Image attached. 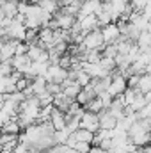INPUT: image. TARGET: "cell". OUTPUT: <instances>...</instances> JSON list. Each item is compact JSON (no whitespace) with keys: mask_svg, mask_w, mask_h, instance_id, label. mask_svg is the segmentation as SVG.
Instances as JSON below:
<instances>
[{"mask_svg":"<svg viewBox=\"0 0 151 153\" xmlns=\"http://www.w3.org/2000/svg\"><path fill=\"white\" fill-rule=\"evenodd\" d=\"M75 102V98H70V96H66L64 93H59V94H55L53 96V105H55V109H59V111H62V112H68V109H70V105Z\"/></svg>","mask_w":151,"mask_h":153,"instance_id":"7c38bea8","label":"cell"},{"mask_svg":"<svg viewBox=\"0 0 151 153\" xmlns=\"http://www.w3.org/2000/svg\"><path fill=\"white\" fill-rule=\"evenodd\" d=\"M13 153H30V148L25 143H18V146L13 150Z\"/></svg>","mask_w":151,"mask_h":153,"instance_id":"1f68e13d","label":"cell"},{"mask_svg":"<svg viewBox=\"0 0 151 153\" xmlns=\"http://www.w3.org/2000/svg\"><path fill=\"white\" fill-rule=\"evenodd\" d=\"M89 153H110V152H109V150H103V148H100V146H91Z\"/></svg>","mask_w":151,"mask_h":153,"instance_id":"836d02e7","label":"cell"},{"mask_svg":"<svg viewBox=\"0 0 151 153\" xmlns=\"http://www.w3.org/2000/svg\"><path fill=\"white\" fill-rule=\"evenodd\" d=\"M53 20L57 22V27L59 29H71L73 25H75V22H76V16H73V14H70V13H66L62 7L53 14Z\"/></svg>","mask_w":151,"mask_h":153,"instance_id":"277c9868","label":"cell"},{"mask_svg":"<svg viewBox=\"0 0 151 153\" xmlns=\"http://www.w3.org/2000/svg\"><path fill=\"white\" fill-rule=\"evenodd\" d=\"M4 103H5V93L0 94V111H2V107H4Z\"/></svg>","mask_w":151,"mask_h":153,"instance_id":"d590c367","label":"cell"},{"mask_svg":"<svg viewBox=\"0 0 151 153\" xmlns=\"http://www.w3.org/2000/svg\"><path fill=\"white\" fill-rule=\"evenodd\" d=\"M46 91H50V93L55 96V94L62 93V84H59V82H48V84H46Z\"/></svg>","mask_w":151,"mask_h":153,"instance_id":"4316f807","label":"cell"},{"mask_svg":"<svg viewBox=\"0 0 151 153\" xmlns=\"http://www.w3.org/2000/svg\"><path fill=\"white\" fill-rule=\"evenodd\" d=\"M80 128L96 132L100 128V117H98V114L96 112H91V111H85L82 114V117H80Z\"/></svg>","mask_w":151,"mask_h":153,"instance_id":"5b68a950","label":"cell"},{"mask_svg":"<svg viewBox=\"0 0 151 153\" xmlns=\"http://www.w3.org/2000/svg\"><path fill=\"white\" fill-rule=\"evenodd\" d=\"M0 153H13V152H9V150H4V148H0Z\"/></svg>","mask_w":151,"mask_h":153,"instance_id":"f35d334b","label":"cell"},{"mask_svg":"<svg viewBox=\"0 0 151 153\" xmlns=\"http://www.w3.org/2000/svg\"><path fill=\"white\" fill-rule=\"evenodd\" d=\"M39 5H41L44 11L52 13V14H55V13L61 9V4H59V2H55V0H41V2H39Z\"/></svg>","mask_w":151,"mask_h":153,"instance_id":"e0dca14e","label":"cell"},{"mask_svg":"<svg viewBox=\"0 0 151 153\" xmlns=\"http://www.w3.org/2000/svg\"><path fill=\"white\" fill-rule=\"evenodd\" d=\"M4 41H5V39H4V38H0V46H2V43H4Z\"/></svg>","mask_w":151,"mask_h":153,"instance_id":"b9f144b4","label":"cell"},{"mask_svg":"<svg viewBox=\"0 0 151 153\" xmlns=\"http://www.w3.org/2000/svg\"><path fill=\"white\" fill-rule=\"evenodd\" d=\"M87 50H101L105 46V41H103V34H101V29H94L91 32L85 34L84 38V43H82Z\"/></svg>","mask_w":151,"mask_h":153,"instance_id":"7a4b0ae2","label":"cell"},{"mask_svg":"<svg viewBox=\"0 0 151 153\" xmlns=\"http://www.w3.org/2000/svg\"><path fill=\"white\" fill-rule=\"evenodd\" d=\"M128 2H130V0H128Z\"/></svg>","mask_w":151,"mask_h":153,"instance_id":"f6af8a7d","label":"cell"},{"mask_svg":"<svg viewBox=\"0 0 151 153\" xmlns=\"http://www.w3.org/2000/svg\"><path fill=\"white\" fill-rule=\"evenodd\" d=\"M112 75V82H110V85H109V93L112 94L114 98L115 96H119V94H123L124 93V89L128 87V78L123 75V73H119V70L115 68V71L114 73H110Z\"/></svg>","mask_w":151,"mask_h":153,"instance_id":"6da1fadb","label":"cell"},{"mask_svg":"<svg viewBox=\"0 0 151 153\" xmlns=\"http://www.w3.org/2000/svg\"><path fill=\"white\" fill-rule=\"evenodd\" d=\"M101 34H103V41H105V45L115 43L117 39L121 38V30H119L117 23H114V22H110V23L105 25V27H101Z\"/></svg>","mask_w":151,"mask_h":153,"instance_id":"8992f818","label":"cell"},{"mask_svg":"<svg viewBox=\"0 0 151 153\" xmlns=\"http://www.w3.org/2000/svg\"><path fill=\"white\" fill-rule=\"evenodd\" d=\"M16 43L18 39H5L0 46V52H2V57L4 61H11L14 55H16Z\"/></svg>","mask_w":151,"mask_h":153,"instance_id":"9c48e42d","label":"cell"},{"mask_svg":"<svg viewBox=\"0 0 151 153\" xmlns=\"http://www.w3.org/2000/svg\"><path fill=\"white\" fill-rule=\"evenodd\" d=\"M73 135H75L76 141H84V143H91V144H93L94 132H91V130H85V128H78Z\"/></svg>","mask_w":151,"mask_h":153,"instance_id":"9a60e30c","label":"cell"},{"mask_svg":"<svg viewBox=\"0 0 151 153\" xmlns=\"http://www.w3.org/2000/svg\"><path fill=\"white\" fill-rule=\"evenodd\" d=\"M13 71H14V68H13L11 61H2V62H0V78L9 76Z\"/></svg>","mask_w":151,"mask_h":153,"instance_id":"cb8c5ba5","label":"cell"},{"mask_svg":"<svg viewBox=\"0 0 151 153\" xmlns=\"http://www.w3.org/2000/svg\"><path fill=\"white\" fill-rule=\"evenodd\" d=\"M98 117H100V128H107V130H112V128H115L117 126V119L114 117L107 109H103L100 114H98Z\"/></svg>","mask_w":151,"mask_h":153,"instance_id":"8fae6325","label":"cell"},{"mask_svg":"<svg viewBox=\"0 0 151 153\" xmlns=\"http://www.w3.org/2000/svg\"><path fill=\"white\" fill-rule=\"evenodd\" d=\"M4 18H5V14H4L2 9H0V27H4Z\"/></svg>","mask_w":151,"mask_h":153,"instance_id":"74e56055","label":"cell"},{"mask_svg":"<svg viewBox=\"0 0 151 153\" xmlns=\"http://www.w3.org/2000/svg\"><path fill=\"white\" fill-rule=\"evenodd\" d=\"M9 119H11L9 116H7V114H4V112L0 111V130H2V126H4V123H5V121H9Z\"/></svg>","mask_w":151,"mask_h":153,"instance_id":"e575fe53","label":"cell"},{"mask_svg":"<svg viewBox=\"0 0 151 153\" xmlns=\"http://www.w3.org/2000/svg\"><path fill=\"white\" fill-rule=\"evenodd\" d=\"M43 76L46 78V82H59V84H62L68 78V70L62 68V66H59V64H50L48 71Z\"/></svg>","mask_w":151,"mask_h":153,"instance_id":"3957f363","label":"cell"},{"mask_svg":"<svg viewBox=\"0 0 151 153\" xmlns=\"http://www.w3.org/2000/svg\"><path fill=\"white\" fill-rule=\"evenodd\" d=\"M2 61H4V57H2V52H0V62H2Z\"/></svg>","mask_w":151,"mask_h":153,"instance_id":"7bdbcfd3","label":"cell"},{"mask_svg":"<svg viewBox=\"0 0 151 153\" xmlns=\"http://www.w3.org/2000/svg\"><path fill=\"white\" fill-rule=\"evenodd\" d=\"M98 96H100V100H101V103H103V109H109L110 103H112V100H114L112 94H110L109 91H103V93H100Z\"/></svg>","mask_w":151,"mask_h":153,"instance_id":"484cf974","label":"cell"},{"mask_svg":"<svg viewBox=\"0 0 151 153\" xmlns=\"http://www.w3.org/2000/svg\"><path fill=\"white\" fill-rule=\"evenodd\" d=\"M150 137H151V130H150Z\"/></svg>","mask_w":151,"mask_h":153,"instance_id":"ee69618b","label":"cell"},{"mask_svg":"<svg viewBox=\"0 0 151 153\" xmlns=\"http://www.w3.org/2000/svg\"><path fill=\"white\" fill-rule=\"evenodd\" d=\"M27 52H29V45L25 41H18L16 43V55H23Z\"/></svg>","mask_w":151,"mask_h":153,"instance_id":"f1b7e54d","label":"cell"},{"mask_svg":"<svg viewBox=\"0 0 151 153\" xmlns=\"http://www.w3.org/2000/svg\"><path fill=\"white\" fill-rule=\"evenodd\" d=\"M135 43L139 45V48H141V50L150 48V46H151V34L148 32V30H142V32L139 34V38H137Z\"/></svg>","mask_w":151,"mask_h":153,"instance_id":"2e32d148","label":"cell"},{"mask_svg":"<svg viewBox=\"0 0 151 153\" xmlns=\"http://www.w3.org/2000/svg\"><path fill=\"white\" fill-rule=\"evenodd\" d=\"M55 2H59V4H61V5H62V4H64V0H55Z\"/></svg>","mask_w":151,"mask_h":153,"instance_id":"60d3db41","label":"cell"},{"mask_svg":"<svg viewBox=\"0 0 151 153\" xmlns=\"http://www.w3.org/2000/svg\"><path fill=\"white\" fill-rule=\"evenodd\" d=\"M146 103H148V102H146V96H144V93H139V94L135 96V100H133V103H132L130 107H132L135 112H139V111H141V109H142Z\"/></svg>","mask_w":151,"mask_h":153,"instance_id":"44dd1931","label":"cell"},{"mask_svg":"<svg viewBox=\"0 0 151 153\" xmlns=\"http://www.w3.org/2000/svg\"><path fill=\"white\" fill-rule=\"evenodd\" d=\"M44 52V48H41L39 45H32V46H29V52H27V55L30 57V61H38L39 55Z\"/></svg>","mask_w":151,"mask_h":153,"instance_id":"d4e9b609","label":"cell"},{"mask_svg":"<svg viewBox=\"0 0 151 153\" xmlns=\"http://www.w3.org/2000/svg\"><path fill=\"white\" fill-rule=\"evenodd\" d=\"M91 143H84V141H76V144H75V150L78 153H89V150H91Z\"/></svg>","mask_w":151,"mask_h":153,"instance_id":"83f0119b","label":"cell"},{"mask_svg":"<svg viewBox=\"0 0 151 153\" xmlns=\"http://www.w3.org/2000/svg\"><path fill=\"white\" fill-rule=\"evenodd\" d=\"M46 78L44 76H36L34 80H32V89H34V93L39 94V93H43V91H46Z\"/></svg>","mask_w":151,"mask_h":153,"instance_id":"ac0fdd59","label":"cell"},{"mask_svg":"<svg viewBox=\"0 0 151 153\" xmlns=\"http://www.w3.org/2000/svg\"><path fill=\"white\" fill-rule=\"evenodd\" d=\"M137 89H139V93H148V91H151V73H142L141 75Z\"/></svg>","mask_w":151,"mask_h":153,"instance_id":"5bb4252c","label":"cell"},{"mask_svg":"<svg viewBox=\"0 0 151 153\" xmlns=\"http://www.w3.org/2000/svg\"><path fill=\"white\" fill-rule=\"evenodd\" d=\"M75 144H76V139H75V135L71 134V135L68 137V141H66V146H68V148H75Z\"/></svg>","mask_w":151,"mask_h":153,"instance_id":"d6a6232c","label":"cell"},{"mask_svg":"<svg viewBox=\"0 0 151 153\" xmlns=\"http://www.w3.org/2000/svg\"><path fill=\"white\" fill-rule=\"evenodd\" d=\"M70 135H71V134H70L66 128L55 130V132H53V141H55V144H66V141H68Z\"/></svg>","mask_w":151,"mask_h":153,"instance_id":"d6986e66","label":"cell"},{"mask_svg":"<svg viewBox=\"0 0 151 153\" xmlns=\"http://www.w3.org/2000/svg\"><path fill=\"white\" fill-rule=\"evenodd\" d=\"M11 64H13V68H14L16 71L25 73V71L29 70V66L32 64V61H30V57H29L27 53H23V55H14V57L11 59Z\"/></svg>","mask_w":151,"mask_h":153,"instance_id":"ba28073f","label":"cell"},{"mask_svg":"<svg viewBox=\"0 0 151 153\" xmlns=\"http://www.w3.org/2000/svg\"><path fill=\"white\" fill-rule=\"evenodd\" d=\"M36 96L39 98L41 107H44V105H52V103H53V94H52L50 91H43V93L36 94Z\"/></svg>","mask_w":151,"mask_h":153,"instance_id":"7402d4cb","label":"cell"},{"mask_svg":"<svg viewBox=\"0 0 151 153\" xmlns=\"http://www.w3.org/2000/svg\"><path fill=\"white\" fill-rule=\"evenodd\" d=\"M53 107H55V105H53ZM50 123H52V126H53L55 130H62V128H66V125H68L66 112H62V111H59V109H53L52 117H50Z\"/></svg>","mask_w":151,"mask_h":153,"instance_id":"30bf717a","label":"cell"},{"mask_svg":"<svg viewBox=\"0 0 151 153\" xmlns=\"http://www.w3.org/2000/svg\"><path fill=\"white\" fill-rule=\"evenodd\" d=\"M5 93V84H4V80L0 78V94H4Z\"/></svg>","mask_w":151,"mask_h":153,"instance_id":"8d00e7d4","label":"cell"},{"mask_svg":"<svg viewBox=\"0 0 151 153\" xmlns=\"http://www.w3.org/2000/svg\"><path fill=\"white\" fill-rule=\"evenodd\" d=\"M75 100L78 102V103H80V105H85V103H87V102L91 100V96H89V94H87V93H85V91L82 89V91H80V93L76 94V98H75Z\"/></svg>","mask_w":151,"mask_h":153,"instance_id":"f546056e","label":"cell"},{"mask_svg":"<svg viewBox=\"0 0 151 153\" xmlns=\"http://www.w3.org/2000/svg\"><path fill=\"white\" fill-rule=\"evenodd\" d=\"M91 80H93V78H91V75H89L87 71H84V70H78V71H76V82H78L82 87H85L87 84H91Z\"/></svg>","mask_w":151,"mask_h":153,"instance_id":"603a6c76","label":"cell"},{"mask_svg":"<svg viewBox=\"0 0 151 153\" xmlns=\"http://www.w3.org/2000/svg\"><path fill=\"white\" fill-rule=\"evenodd\" d=\"M76 20H78V23H80V29H82V30H84L85 34L100 27V23H98V16H96V14H87V16H78ZM100 29H101V27H100Z\"/></svg>","mask_w":151,"mask_h":153,"instance_id":"52a82bcc","label":"cell"},{"mask_svg":"<svg viewBox=\"0 0 151 153\" xmlns=\"http://www.w3.org/2000/svg\"><path fill=\"white\" fill-rule=\"evenodd\" d=\"M139 78H141V75H137V73L130 75V76H128V87L137 89V85H139Z\"/></svg>","mask_w":151,"mask_h":153,"instance_id":"4dcf8cb0","label":"cell"},{"mask_svg":"<svg viewBox=\"0 0 151 153\" xmlns=\"http://www.w3.org/2000/svg\"><path fill=\"white\" fill-rule=\"evenodd\" d=\"M84 109L85 111H91V112H96V114H100L101 111H103V103H101V100H100V96H94V98H91L85 105H84Z\"/></svg>","mask_w":151,"mask_h":153,"instance_id":"4fadbf2b","label":"cell"},{"mask_svg":"<svg viewBox=\"0 0 151 153\" xmlns=\"http://www.w3.org/2000/svg\"><path fill=\"white\" fill-rule=\"evenodd\" d=\"M29 2H30V4H39L41 0H29Z\"/></svg>","mask_w":151,"mask_h":153,"instance_id":"ab89813d","label":"cell"},{"mask_svg":"<svg viewBox=\"0 0 151 153\" xmlns=\"http://www.w3.org/2000/svg\"><path fill=\"white\" fill-rule=\"evenodd\" d=\"M100 66H101L103 70H107L109 73H112L114 70L117 68V66H115V59H112V57H105V55H101V59H100Z\"/></svg>","mask_w":151,"mask_h":153,"instance_id":"ffe728a7","label":"cell"}]
</instances>
